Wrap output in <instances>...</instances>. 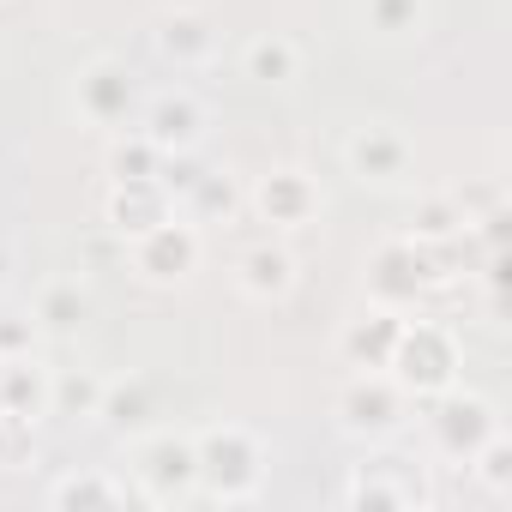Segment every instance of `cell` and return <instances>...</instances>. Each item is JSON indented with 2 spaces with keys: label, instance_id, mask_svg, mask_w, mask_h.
<instances>
[{
  "label": "cell",
  "instance_id": "1",
  "mask_svg": "<svg viewBox=\"0 0 512 512\" xmlns=\"http://www.w3.org/2000/svg\"><path fill=\"white\" fill-rule=\"evenodd\" d=\"M458 241V235H452ZM452 241H416V235H392L368 253V296L380 308H410L428 290L452 284L458 260H452Z\"/></svg>",
  "mask_w": 512,
  "mask_h": 512
},
{
  "label": "cell",
  "instance_id": "2",
  "mask_svg": "<svg viewBox=\"0 0 512 512\" xmlns=\"http://www.w3.org/2000/svg\"><path fill=\"white\" fill-rule=\"evenodd\" d=\"M193 458H199V488L223 506H247L266 482V440L241 422H211L205 434H193Z\"/></svg>",
  "mask_w": 512,
  "mask_h": 512
},
{
  "label": "cell",
  "instance_id": "3",
  "mask_svg": "<svg viewBox=\"0 0 512 512\" xmlns=\"http://www.w3.org/2000/svg\"><path fill=\"white\" fill-rule=\"evenodd\" d=\"M458 368H464V350H458L452 326H440V320H404V332H398V344H392L386 374L404 386V398H410V404H422V398H434V392L458 386Z\"/></svg>",
  "mask_w": 512,
  "mask_h": 512
},
{
  "label": "cell",
  "instance_id": "4",
  "mask_svg": "<svg viewBox=\"0 0 512 512\" xmlns=\"http://www.w3.org/2000/svg\"><path fill=\"white\" fill-rule=\"evenodd\" d=\"M344 506L350 512H428L434 506V482L410 452H374L350 470L344 482Z\"/></svg>",
  "mask_w": 512,
  "mask_h": 512
},
{
  "label": "cell",
  "instance_id": "5",
  "mask_svg": "<svg viewBox=\"0 0 512 512\" xmlns=\"http://www.w3.org/2000/svg\"><path fill=\"white\" fill-rule=\"evenodd\" d=\"M133 482L151 506H175L199 488V458H193V434L175 428H145L133 434Z\"/></svg>",
  "mask_w": 512,
  "mask_h": 512
},
{
  "label": "cell",
  "instance_id": "6",
  "mask_svg": "<svg viewBox=\"0 0 512 512\" xmlns=\"http://www.w3.org/2000/svg\"><path fill=\"white\" fill-rule=\"evenodd\" d=\"M199 253H205L199 223H187V217H163V223H151L145 235L127 241V266H133L145 284L175 290V284H187V278L199 272Z\"/></svg>",
  "mask_w": 512,
  "mask_h": 512
},
{
  "label": "cell",
  "instance_id": "7",
  "mask_svg": "<svg viewBox=\"0 0 512 512\" xmlns=\"http://www.w3.org/2000/svg\"><path fill=\"white\" fill-rule=\"evenodd\" d=\"M404 416H410V398L386 368H356L350 386L338 392V428L356 440H392Z\"/></svg>",
  "mask_w": 512,
  "mask_h": 512
},
{
  "label": "cell",
  "instance_id": "8",
  "mask_svg": "<svg viewBox=\"0 0 512 512\" xmlns=\"http://www.w3.org/2000/svg\"><path fill=\"white\" fill-rule=\"evenodd\" d=\"M428 404V434H434V446L446 452V458H470L488 434H500V410L482 398V392H464V386H446V392H434V398H422Z\"/></svg>",
  "mask_w": 512,
  "mask_h": 512
},
{
  "label": "cell",
  "instance_id": "9",
  "mask_svg": "<svg viewBox=\"0 0 512 512\" xmlns=\"http://www.w3.org/2000/svg\"><path fill=\"white\" fill-rule=\"evenodd\" d=\"M344 169L362 181V187H404L410 169H416V145L404 127L392 121H362L350 139H344Z\"/></svg>",
  "mask_w": 512,
  "mask_h": 512
},
{
  "label": "cell",
  "instance_id": "10",
  "mask_svg": "<svg viewBox=\"0 0 512 512\" xmlns=\"http://www.w3.org/2000/svg\"><path fill=\"white\" fill-rule=\"evenodd\" d=\"M73 109H79V121L121 133L133 121V109H139V85H133V73L121 61H91L73 79Z\"/></svg>",
  "mask_w": 512,
  "mask_h": 512
},
{
  "label": "cell",
  "instance_id": "11",
  "mask_svg": "<svg viewBox=\"0 0 512 512\" xmlns=\"http://www.w3.org/2000/svg\"><path fill=\"white\" fill-rule=\"evenodd\" d=\"M253 211H260L272 229H308L320 217V181L296 163L284 169H266L260 187H253Z\"/></svg>",
  "mask_w": 512,
  "mask_h": 512
},
{
  "label": "cell",
  "instance_id": "12",
  "mask_svg": "<svg viewBox=\"0 0 512 512\" xmlns=\"http://www.w3.org/2000/svg\"><path fill=\"white\" fill-rule=\"evenodd\" d=\"M139 133L169 157V151H199V139H205V103L193 97V91H157L151 103H145V115H139Z\"/></svg>",
  "mask_w": 512,
  "mask_h": 512
},
{
  "label": "cell",
  "instance_id": "13",
  "mask_svg": "<svg viewBox=\"0 0 512 512\" xmlns=\"http://www.w3.org/2000/svg\"><path fill=\"white\" fill-rule=\"evenodd\" d=\"M103 217H109V229H115L121 241H133V235H145L151 223L175 217V199L163 193L157 175H145V181H109V205H103Z\"/></svg>",
  "mask_w": 512,
  "mask_h": 512
},
{
  "label": "cell",
  "instance_id": "14",
  "mask_svg": "<svg viewBox=\"0 0 512 512\" xmlns=\"http://www.w3.org/2000/svg\"><path fill=\"white\" fill-rule=\"evenodd\" d=\"M157 55H163L169 67H205V61L217 55V25H211V13H199V7L163 13V19H157Z\"/></svg>",
  "mask_w": 512,
  "mask_h": 512
},
{
  "label": "cell",
  "instance_id": "15",
  "mask_svg": "<svg viewBox=\"0 0 512 512\" xmlns=\"http://www.w3.org/2000/svg\"><path fill=\"white\" fill-rule=\"evenodd\" d=\"M235 284H241V296H253V302H284V296L296 290V253H290L284 241L247 247L241 266H235Z\"/></svg>",
  "mask_w": 512,
  "mask_h": 512
},
{
  "label": "cell",
  "instance_id": "16",
  "mask_svg": "<svg viewBox=\"0 0 512 512\" xmlns=\"http://www.w3.org/2000/svg\"><path fill=\"white\" fill-rule=\"evenodd\" d=\"M157 416V392L145 374H121V380H103V404H97V422L115 434V440H133L145 434Z\"/></svg>",
  "mask_w": 512,
  "mask_h": 512
},
{
  "label": "cell",
  "instance_id": "17",
  "mask_svg": "<svg viewBox=\"0 0 512 512\" xmlns=\"http://www.w3.org/2000/svg\"><path fill=\"white\" fill-rule=\"evenodd\" d=\"M398 332H404V308H380V302H374L362 320H350V326H344L338 350H344V362H350V368H386V362H392Z\"/></svg>",
  "mask_w": 512,
  "mask_h": 512
},
{
  "label": "cell",
  "instance_id": "18",
  "mask_svg": "<svg viewBox=\"0 0 512 512\" xmlns=\"http://www.w3.org/2000/svg\"><path fill=\"white\" fill-rule=\"evenodd\" d=\"M91 320V290L79 278H49L31 302V326L37 338H73L79 326Z\"/></svg>",
  "mask_w": 512,
  "mask_h": 512
},
{
  "label": "cell",
  "instance_id": "19",
  "mask_svg": "<svg viewBox=\"0 0 512 512\" xmlns=\"http://www.w3.org/2000/svg\"><path fill=\"white\" fill-rule=\"evenodd\" d=\"M0 410L31 416V422H43V416H49V368L37 362V350L0 356Z\"/></svg>",
  "mask_w": 512,
  "mask_h": 512
},
{
  "label": "cell",
  "instance_id": "20",
  "mask_svg": "<svg viewBox=\"0 0 512 512\" xmlns=\"http://www.w3.org/2000/svg\"><path fill=\"white\" fill-rule=\"evenodd\" d=\"M241 73L253 85H290V79H302V49L284 31H260L241 49Z\"/></svg>",
  "mask_w": 512,
  "mask_h": 512
},
{
  "label": "cell",
  "instance_id": "21",
  "mask_svg": "<svg viewBox=\"0 0 512 512\" xmlns=\"http://www.w3.org/2000/svg\"><path fill=\"white\" fill-rule=\"evenodd\" d=\"M49 506H61V512H115V506H127V482H115L103 470H73L49 488Z\"/></svg>",
  "mask_w": 512,
  "mask_h": 512
},
{
  "label": "cell",
  "instance_id": "22",
  "mask_svg": "<svg viewBox=\"0 0 512 512\" xmlns=\"http://www.w3.org/2000/svg\"><path fill=\"white\" fill-rule=\"evenodd\" d=\"M241 211V187H235V175H223V169H199V181L181 193V217L187 223H229Z\"/></svg>",
  "mask_w": 512,
  "mask_h": 512
},
{
  "label": "cell",
  "instance_id": "23",
  "mask_svg": "<svg viewBox=\"0 0 512 512\" xmlns=\"http://www.w3.org/2000/svg\"><path fill=\"white\" fill-rule=\"evenodd\" d=\"M97 404H103V374H91V368H49V416L97 422Z\"/></svg>",
  "mask_w": 512,
  "mask_h": 512
},
{
  "label": "cell",
  "instance_id": "24",
  "mask_svg": "<svg viewBox=\"0 0 512 512\" xmlns=\"http://www.w3.org/2000/svg\"><path fill=\"white\" fill-rule=\"evenodd\" d=\"M157 163H163V151L133 127H121L115 133V145H109V157H103V169H109V181H145V175H157Z\"/></svg>",
  "mask_w": 512,
  "mask_h": 512
},
{
  "label": "cell",
  "instance_id": "25",
  "mask_svg": "<svg viewBox=\"0 0 512 512\" xmlns=\"http://www.w3.org/2000/svg\"><path fill=\"white\" fill-rule=\"evenodd\" d=\"M410 235H416V241H452V235H464L458 199H452V193H422L416 211H410Z\"/></svg>",
  "mask_w": 512,
  "mask_h": 512
},
{
  "label": "cell",
  "instance_id": "26",
  "mask_svg": "<svg viewBox=\"0 0 512 512\" xmlns=\"http://www.w3.org/2000/svg\"><path fill=\"white\" fill-rule=\"evenodd\" d=\"M464 464L476 470V482H482L494 500H506V494H512V440H506V428H500V434H488Z\"/></svg>",
  "mask_w": 512,
  "mask_h": 512
},
{
  "label": "cell",
  "instance_id": "27",
  "mask_svg": "<svg viewBox=\"0 0 512 512\" xmlns=\"http://www.w3.org/2000/svg\"><path fill=\"white\" fill-rule=\"evenodd\" d=\"M428 19V0H362V25L374 37H410Z\"/></svg>",
  "mask_w": 512,
  "mask_h": 512
},
{
  "label": "cell",
  "instance_id": "28",
  "mask_svg": "<svg viewBox=\"0 0 512 512\" xmlns=\"http://www.w3.org/2000/svg\"><path fill=\"white\" fill-rule=\"evenodd\" d=\"M37 464V422L0 410V470H25Z\"/></svg>",
  "mask_w": 512,
  "mask_h": 512
},
{
  "label": "cell",
  "instance_id": "29",
  "mask_svg": "<svg viewBox=\"0 0 512 512\" xmlns=\"http://www.w3.org/2000/svg\"><path fill=\"white\" fill-rule=\"evenodd\" d=\"M452 199H458L464 223H476V217H482V211H494L506 193H500V181H464V187H452Z\"/></svg>",
  "mask_w": 512,
  "mask_h": 512
},
{
  "label": "cell",
  "instance_id": "30",
  "mask_svg": "<svg viewBox=\"0 0 512 512\" xmlns=\"http://www.w3.org/2000/svg\"><path fill=\"white\" fill-rule=\"evenodd\" d=\"M19 350H37V326L31 320H0V356H19Z\"/></svg>",
  "mask_w": 512,
  "mask_h": 512
},
{
  "label": "cell",
  "instance_id": "31",
  "mask_svg": "<svg viewBox=\"0 0 512 512\" xmlns=\"http://www.w3.org/2000/svg\"><path fill=\"white\" fill-rule=\"evenodd\" d=\"M488 290H494V296L506 290V247H500V253H488Z\"/></svg>",
  "mask_w": 512,
  "mask_h": 512
},
{
  "label": "cell",
  "instance_id": "32",
  "mask_svg": "<svg viewBox=\"0 0 512 512\" xmlns=\"http://www.w3.org/2000/svg\"><path fill=\"white\" fill-rule=\"evenodd\" d=\"M7 272H13V253H7V247H0V284H7Z\"/></svg>",
  "mask_w": 512,
  "mask_h": 512
}]
</instances>
